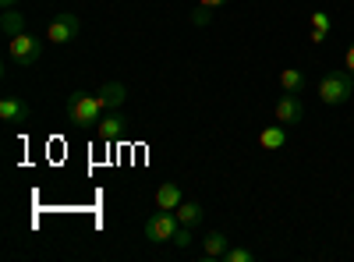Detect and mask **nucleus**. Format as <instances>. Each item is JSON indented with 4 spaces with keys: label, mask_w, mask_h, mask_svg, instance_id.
Returning <instances> with one entry per match:
<instances>
[{
    "label": "nucleus",
    "mask_w": 354,
    "mask_h": 262,
    "mask_svg": "<svg viewBox=\"0 0 354 262\" xmlns=\"http://www.w3.org/2000/svg\"><path fill=\"white\" fill-rule=\"evenodd\" d=\"M351 96H354V78H351L347 71L322 75V82H319V100L326 103V106H344Z\"/></svg>",
    "instance_id": "obj_2"
},
{
    "label": "nucleus",
    "mask_w": 354,
    "mask_h": 262,
    "mask_svg": "<svg viewBox=\"0 0 354 262\" xmlns=\"http://www.w3.org/2000/svg\"><path fill=\"white\" fill-rule=\"evenodd\" d=\"M124 135H128V118L117 113V110H106V118H100V124H96V138L110 145V142L124 138Z\"/></svg>",
    "instance_id": "obj_6"
},
{
    "label": "nucleus",
    "mask_w": 354,
    "mask_h": 262,
    "mask_svg": "<svg viewBox=\"0 0 354 262\" xmlns=\"http://www.w3.org/2000/svg\"><path fill=\"white\" fill-rule=\"evenodd\" d=\"M230 248V238L223 234V230H209V234L202 238V255L205 259H223Z\"/></svg>",
    "instance_id": "obj_11"
},
{
    "label": "nucleus",
    "mask_w": 354,
    "mask_h": 262,
    "mask_svg": "<svg viewBox=\"0 0 354 262\" xmlns=\"http://www.w3.org/2000/svg\"><path fill=\"white\" fill-rule=\"evenodd\" d=\"M96 96H100V103L106 110H121L124 100H128V89H124V82H103V89Z\"/></svg>",
    "instance_id": "obj_9"
},
{
    "label": "nucleus",
    "mask_w": 354,
    "mask_h": 262,
    "mask_svg": "<svg viewBox=\"0 0 354 262\" xmlns=\"http://www.w3.org/2000/svg\"><path fill=\"white\" fill-rule=\"evenodd\" d=\"M280 89L301 96V93H305V75H301L298 68H283V71H280Z\"/></svg>",
    "instance_id": "obj_15"
},
{
    "label": "nucleus",
    "mask_w": 354,
    "mask_h": 262,
    "mask_svg": "<svg viewBox=\"0 0 354 262\" xmlns=\"http://www.w3.org/2000/svg\"><path fill=\"white\" fill-rule=\"evenodd\" d=\"M259 145L266 153H280L283 145H287V131L280 128V124H270V128H262L259 131Z\"/></svg>",
    "instance_id": "obj_12"
},
{
    "label": "nucleus",
    "mask_w": 354,
    "mask_h": 262,
    "mask_svg": "<svg viewBox=\"0 0 354 262\" xmlns=\"http://www.w3.org/2000/svg\"><path fill=\"white\" fill-rule=\"evenodd\" d=\"M209 15H213V11H205V8H198V11L192 15V25H198V28H202L205 21H209Z\"/></svg>",
    "instance_id": "obj_20"
},
{
    "label": "nucleus",
    "mask_w": 354,
    "mask_h": 262,
    "mask_svg": "<svg viewBox=\"0 0 354 262\" xmlns=\"http://www.w3.org/2000/svg\"><path fill=\"white\" fill-rule=\"evenodd\" d=\"M181 202H185V195H181V185H177V181H163L156 188V209H170L174 213Z\"/></svg>",
    "instance_id": "obj_10"
},
{
    "label": "nucleus",
    "mask_w": 354,
    "mask_h": 262,
    "mask_svg": "<svg viewBox=\"0 0 354 262\" xmlns=\"http://www.w3.org/2000/svg\"><path fill=\"white\" fill-rule=\"evenodd\" d=\"M344 71L354 78V43H351V46H347V53H344Z\"/></svg>",
    "instance_id": "obj_19"
},
{
    "label": "nucleus",
    "mask_w": 354,
    "mask_h": 262,
    "mask_svg": "<svg viewBox=\"0 0 354 262\" xmlns=\"http://www.w3.org/2000/svg\"><path fill=\"white\" fill-rule=\"evenodd\" d=\"M277 121H280V124H301V121H305V103H301V96L283 93V96L277 100Z\"/></svg>",
    "instance_id": "obj_7"
},
{
    "label": "nucleus",
    "mask_w": 354,
    "mask_h": 262,
    "mask_svg": "<svg viewBox=\"0 0 354 262\" xmlns=\"http://www.w3.org/2000/svg\"><path fill=\"white\" fill-rule=\"evenodd\" d=\"M174 213H177V220H181L185 227H198L202 223V206H198V202H181Z\"/></svg>",
    "instance_id": "obj_16"
},
{
    "label": "nucleus",
    "mask_w": 354,
    "mask_h": 262,
    "mask_svg": "<svg viewBox=\"0 0 354 262\" xmlns=\"http://www.w3.org/2000/svg\"><path fill=\"white\" fill-rule=\"evenodd\" d=\"M103 110H106V106L100 103L96 93H82V89H78V93L68 96V121L78 124V128H82V124H100Z\"/></svg>",
    "instance_id": "obj_1"
},
{
    "label": "nucleus",
    "mask_w": 354,
    "mask_h": 262,
    "mask_svg": "<svg viewBox=\"0 0 354 262\" xmlns=\"http://www.w3.org/2000/svg\"><path fill=\"white\" fill-rule=\"evenodd\" d=\"M0 32H4L8 39L21 36V32H25V15H21V11H15V8H8V11H4V18H0Z\"/></svg>",
    "instance_id": "obj_14"
},
{
    "label": "nucleus",
    "mask_w": 354,
    "mask_h": 262,
    "mask_svg": "<svg viewBox=\"0 0 354 262\" xmlns=\"http://www.w3.org/2000/svg\"><path fill=\"white\" fill-rule=\"evenodd\" d=\"M170 245H174V248H188V245H192V227H185V223L177 227V234H174Z\"/></svg>",
    "instance_id": "obj_18"
},
{
    "label": "nucleus",
    "mask_w": 354,
    "mask_h": 262,
    "mask_svg": "<svg viewBox=\"0 0 354 262\" xmlns=\"http://www.w3.org/2000/svg\"><path fill=\"white\" fill-rule=\"evenodd\" d=\"M78 32H82V18H78V15H71V11L53 15V18H50V25H46V39H50L53 46H64V43L78 39Z\"/></svg>",
    "instance_id": "obj_4"
},
{
    "label": "nucleus",
    "mask_w": 354,
    "mask_h": 262,
    "mask_svg": "<svg viewBox=\"0 0 354 262\" xmlns=\"http://www.w3.org/2000/svg\"><path fill=\"white\" fill-rule=\"evenodd\" d=\"M308 21H312V36H308V39H312L315 46H322V43L330 39V28H333V18H330L326 11H312V18H308Z\"/></svg>",
    "instance_id": "obj_13"
},
{
    "label": "nucleus",
    "mask_w": 354,
    "mask_h": 262,
    "mask_svg": "<svg viewBox=\"0 0 354 262\" xmlns=\"http://www.w3.org/2000/svg\"><path fill=\"white\" fill-rule=\"evenodd\" d=\"M28 118H32V110H28V103L21 96H4L0 100V121L4 124H25Z\"/></svg>",
    "instance_id": "obj_8"
},
{
    "label": "nucleus",
    "mask_w": 354,
    "mask_h": 262,
    "mask_svg": "<svg viewBox=\"0 0 354 262\" xmlns=\"http://www.w3.org/2000/svg\"><path fill=\"white\" fill-rule=\"evenodd\" d=\"M255 255H252V248H245V245H230L227 248V255L220 259V262H252Z\"/></svg>",
    "instance_id": "obj_17"
},
{
    "label": "nucleus",
    "mask_w": 354,
    "mask_h": 262,
    "mask_svg": "<svg viewBox=\"0 0 354 262\" xmlns=\"http://www.w3.org/2000/svg\"><path fill=\"white\" fill-rule=\"evenodd\" d=\"M227 4V0H198V8H205V11H220Z\"/></svg>",
    "instance_id": "obj_21"
},
{
    "label": "nucleus",
    "mask_w": 354,
    "mask_h": 262,
    "mask_svg": "<svg viewBox=\"0 0 354 262\" xmlns=\"http://www.w3.org/2000/svg\"><path fill=\"white\" fill-rule=\"evenodd\" d=\"M177 227H181V220H177V213L170 209H156L149 220H145V241L153 245H163V241H174Z\"/></svg>",
    "instance_id": "obj_3"
},
{
    "label": "nucleus",
    "mask_w": 354,
    "mask_h": 262,
    "mask_svg": "<svg viewBox=\"0 0 354 262\" xmlns=\"http://www.w3.org/2000/svg\"><path fill=\"white\" fill-rule=\"evenodd\" d=\"M15 4H18V0H0V8H4V11H8V8H15Z\"/></svg>",
    "instance_id": "obj_22"
},
{
    "label": "nucleus",
    "mask_w": 354,
    "mask_h": 262,
    "mask_svg": "<svg viewBox=\"0 0 354 262\" xmlns=\"http://www.w3.org/2000/svg\"><path fill=\"white\" fill-rule=\"evenodd\" d=\"M8 57L15 64L28 68V64H36L39 57H43V39H36L32 32H21L15 39H8Z\"/></svg>",
    "instance_id": "obj_5"
}]
</instances>
